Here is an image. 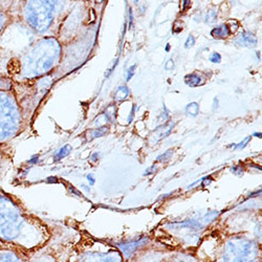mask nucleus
I'll list each match as a JSON object with an SVG mask.
<instances>
[{
    "label": "nucleus",
    "instance_id": "f257e3e1",
    "mask_svg": "<svg viewBox=\"0 0 262 262\" xmlns=\"http://www.w3.org/2000/svg\"><path fill=\"white\" fill-rule=\"evenodd\" d=\"M47 240L42 227L0 189V243L32 254L45 246Z\"/></svg>",
    "mask_w": 262,
    "mask_h": 262
},
{
    "label": "nucleus",
    "instance_id": "f03ea898",
    "mask_svg": "<svg viewBox=\"0 0 262 262\" xmlns=\"http://www.w3.org/2000/svg\"><path fill=\"white\" fill-rule=\"evenodd\" d=\"M60 56V45L54 38L38 41L21 59L20 74L24 78H35L49 73Z\"/></svg>",
    "mask_w": 262,
    "mask_h": 262
},
{
    "label": "nucleus",
    "instance_id": "7ed1b4c3",
    "mask_svg": "<svg viewBox=\"0 0 262 262\" xmlns=\"http://www.w3.org/2000/svg\"><path fill=\"white\" fill-rule=\"evenodd\" d=\"M208 262H261L260 246L253 239L234 236L227 240L215 259Z\"/></svg>",
    "mask_w": 262,
    "mask_h": 262
},
{
    "label": "nucleus",
    "instance_id": "20e7f679",
    "mask_svg": "<svg viewBox=\"0 0 262 262\" xmlns=\"http://www.w3.org/2000/svg\"><path fill=\"white\" fill-rule=\"evenodd\" d=\"M21 117L15 99L0 91V143L13 138L19 130Z\"/></svg>",
    "mask_w": 262,
    "mask_h": 262
},
{
    "label": "nucleus",
    "instance_id": "39448f33",
    "mask_svg": "<svg viewBox=\"0 0 262 262\" xmlns=\"http://www.w3.org/2000/svg\"><path fill=\"white\" fill-rule=\"evenodd\" d=\"M57 2H28L25 7V17L28 25L41 33L49 30L57 13Z\"/></svg>",
    "mask_w": 262,
    "mask_h": 262
},
{
    "label": "nucleus",
    "instance_id": "423d86ee",
    "mask_svg": "<svg viewBox=\"0 0 262 262\" xmlns=\"http://www.w3.org/2000/svg\"><path fill=\"white\" fill-rule=\"evenodd\" d=\"M69 262H125V260L118 248L91 246L79 250Z\"/></svg>",
    "mask_w": 262,
    "mask_h": 262
},
{
    "label": "nucleus",
    "instance_id": "0eeeda50",
    "mask_svg": "<svg viewBox=\"0 0 262 262\" xmlns=\"http://www.w3.org/2000/svg\"><path fill=\"white\" fill-rule=\"evenodd\" d=\"M30 255L24 250L0 243V262H26Z\"/></svg>",
    "mask_w": 262,
    "mask_h": 262
},
{
    "label": "nucleus",
    "instance_id": "6e6552de",
    "mask_svg": "<svg viewBox=\"0 0 262 262\" xmlns=\"http://www.w3.org/2000/svg\"><path fill=\"white\" fill-rule=\"evenodd\" d=\"M26 262H60L53 254L40 250L32 253Z\"/></svg>",
    "mask_w": 262,
    "mask_h": 262
},
{
    "label": "nucleus",
    "instance_id": "1a4fd4ad",
    "mask_svg": "<svg viewBox=\"0 0 262 262\" xmlns=\"http://www.w3.org/2000/svg\"><path fill=\"white\" fill-rule=\"evenodd\" d=\"M235 42L239 47L251 48L257 45V38L252 33H243L236 39Z\"/></svg>",
    "mask_w": 262,
    "mask_h": 262
},
{
    "label": "nucleus",
    "instance_id": "9d476101",
    "mask_svg": "<svg viewBox=\"0 0 262 262\" xmlns=\"http://www.w3.org/2000/svg\"><path fill=\"white\" fill-rule=\"evenodd\" d=\"M211 34L214 38H217V39H223V38L228 37L230 35L228 25H222V26H218V27L214 28L212 30Z\"/></svg>",
    "mask_w": 262,
    "mask_h": 262
},
{
    "label": "nucleus",
    "instance_id": "9b49d317",
    "mask_svg": "<svg viewBox=\"0 0 262 262\" xmlns=\"http://www.w3.org/2000/svg\"><path fill=\"white\" fill-rule=\"evenodd\" d=\"M185 83L189 86H199L202 84V78L201 76L199 75H195V74H192V75H187L185 77Z\"/></svg>",
    "mask_w": 262,
    "mask_h": 262
},
{
    "label": "nucleus",
    "instance_id": "f8f14e48",
    "mask_svg": "<svg viewBox=\"0 0 262 262\" xmlns=\"http://www.w3.org/2000/svg\"><path fill=\"white\" fill-rule=\"evenodd\" d=\"M128 96H129V90L127 89V87L126 86H120L116 92L115 99L117 101L121 102V101H124Z\"/></svg>",
    "mask_w": 262,
    "mask_h": 262
},
{
    "label": "nucleus",
    "instance_id": "ddd939ff",
    "mask_svg": "<svg viewBox=\"0 0 262 262\" xmlns=\"http://www.w3.org/2000/svg\"><path fill=\"white\" fill-rule=\"evenodd\" d=\"M200 113V105L198 103H190L187 107H186V114L189 117H196Z\"/></svg>",
    "mask_w": 262,
    "mask_h": 262
},
{
    "label": "nucleus",
    "instance_id": "4468645a",
    "mask_svg": "<svg viewBox=\"0 0 262 262\" xmlns=\"http://www.w3.org/2000/svg\"><path fill=\"white\" fill-rule=\"evenodd\" d=\"M2 4L3 3H0V34L5 31V29L7 28V23H8L7 12L2 7Z\"/></svg>",
    "mask_w": 262,
    "mask_h": 262
},
{
    "label": "nucleus",
    "instance_id": "2eb2a0df",
    "mask_svg": "<svg viewBox=\"0 0 262 262\" xmlns=\"http://www.w3.org/2000/svg\"><path fill=\"white\" fill-rule=\"evenodd\" d=\"M71 151H72V147L70 145H67V146L62 147L59 150L58 154L56 155V160H61V159H63L65 157H68L71 154Z\"/></svg>",
    "mask_w": 262,
    "mask_h": 262
},
{
    "label": "nucleus",
    "instance_id": "dca6fc26",
    "mask_svg": "<svg viewBox=\"0 0 262 262\" xmlns=\"http://www.w3.org/2000/svg\"><path fill=\"white\" fill-rule=\"evenodd\" d=\"M108 131V128L107 127H100L99 129L95 130V131H92V139H96V138H99V137H103L106 133Z\"/></svg>",
    "mask_w": 262,
    "mask_h": 262
},
{
    "label": "nucleus",
    "instance_id": "f3484780",
    "mask_svg": "<svg viewBox=\"0 0 262 262\" xmlns=\"http://www.w3.org/2000/svg\"><path fill=\"white\" fill-rule=\"evenodd\" d=\"M172 155H173V150H172V149H169L167 152H164L163 155H161L160 157H158V158H157V161H159V162L168 161L169 159H171Z\"/></svg>",
    "mask_w": 262,
    "mask_h": 262
},
{
    "label": "nucleus",
    "instance_id": "a211bd4d",
    "mask_svg": "<svg viewBox=\"0 0 262 262\" xmlns=\"http://www.w3.org/2000/svg\"><path fill=\"white\" fill-rule=\"evenodd\" d=\"M212 63H215V64H218L222 62V56L218 54V53H213L209 59Z\"/></svg>",
    "mask_w": 262,
    "mask_h": 262
},
{
    "label": "nucleus",
    "instance_id": "6ab92c4d",
    "mask_svg": "<svg viewBox=\"0 0 262 262\" xmlns=\"http://www.w3.org/2000/svg\"><path fill=\"white\" fill-rule=\"evenodd\" d=\"M216 19V12L215 11H210L208 14H207V18H206V21L208 24H213L214 21Z\"/></svg>",
    "mask_w": 262,
    "mask_h": 262
},
{
    "label": "nucleus",
    "instance_id": "aec40b11",
    "mask_svg": "<svg viewBox=\"0 0 262 262\" xmlns=\"http://www.w3.org/2000/svg\"><path fill=\"white\" fill-rule=\"evenodd\" d=\"M251 140V138L250 137H248V138H246L242 143H239L238 145H234V148H235V150H240V149H244L247 145H248V143H249V141Z\"/></svg>",
    "mask_w": 262,
    "mask_h": 262
},
{
    "label": "nucleus",
    "instance_id": "412c9836",
    "mask_svg": "<svg viewBox=\"0 0 262 262\" xmlns=\"http://www.w3.org/2000/svg\"><path fill=\"white\" fill-rule=\"evenodd\" d=\"M194 45H195V39H194L193 36L190 35V36L188 37L186 43H185V48H186V49H190V48H192Z\"/></svg>",
    "mask_w": 262,
    "mask_h": 262
},
{
    "label": "nucleus",
    "instance_id": "4be33fe9",
    "mask_svg": "<svg viewBox=\"0 0 262 262\" xmlns=\"http://www.w3.org/2000/svg\"><path fill=\"white\" fill-rule=\"evenodd\" d=\"M136 69H137V65H133V67H131V68L128 70V72H127V78H126L127 81H130V79L134 77Z\"/></svg>",
    "mask_w": 262,
    "mask_h": 262
},
{
    "label": "nucleus",
    "instance_id": "5701e85b",
    "mask_svg": "<svg viewBox=\"0 0 262 262\" xmlns=\"http://www.w3.org/2000/svg\"><path fill=\"white\" fill-rule=\"evenodd\" d=\"M160 262H186V261L183 259H174V257H172L170 259H163Z\"/></svg>",
    "mask_w": 262,
    "mask_h": 262
},
{
    "label": "nucleus",
    "instance_id": "b1692460",
    "mask_svg": "<svg viewBox=\"0 0 262 262\" xmlns=\"http://www.w3.org/2000/svg\"><path fill=\"white\" fill-rule=\"evenodd\" d=\"M173 67H174V62H173V60H172V59H170V60L166 63V67H165V69H166L167 71H170V70H172V69H173Z\"/></svg>",
    "mask_w": 262,
    "mask_h": 262
},
{
    "label": "nucleus",
    "instance_id": "393cba45",
    "mask_svg": "<svg viewBox=\"0 0 262 262\" xmlns=\"http://www.w3.org/2000/svg\"><path fill=\"white\" fill-rule=\"evenodd\" d=\"M156 170H157V167L156 166H152V167H150L149 169H147L146 170V172H145V176H150V174H152L154 172H156Z\"/></svg>",
    "mask_w": 262,
    "mask_h": 262
},
{
    "label": "nucleus",
    "instance_id": "a878e982",
    "mask_svg": "<svg viewBox=\"0 0 262 262\" xmlns=\"http://www.w3.org/2000/svg\"><path fill=\"white\" fill-rule=\"evenodd\" d=\"M134 116H135V106L133 108V111H131V114L129 116V120H128V123H131V121L134 120Z\"/></svg>",
    "mask_w": 262,
    "mask_h": 262
},
{
    "label": "nucleus",
    "instance_id": "bb28decb",
    "mask_svg": "<svg viewBox=\"0 0 262 262\" xmlns=\"http://www.w3.org/2000/svg\"><path fill=\"white\" fill-rule=\"evenodd\" d=\"M91 160H92L93 162H97V161L99 160V154H98V152H96V154H94V155L91 157Z\"/></svg>",
    "mask_w": 262,
    "mask_h": 262
},
{
    "label": "nucleus",
    "instance_id": "cd10ccee",
    "mask_svg": "<svg viewBox=\"0 0 262 262\" xmlns=\"http://www.w3.org/2000/svg\"><path fill=\"white\" fill-rule=\"evenodd\" d=\"M87 180H89L90 181V183H91V185H94L95 184V179L93 178V176H91V174H90V176H87Z\"/></svg>",
    "mask_w": 262,
    "mask_h": 262
},
{
    "label": "nucleus",
    "instance_id": "c85d7f7f",
    "mask_svg": "<svg viewBox=\"0 0 262 262\" xmlns=\"http://www.w3.org/2000/svg\"><path fill=\"white\" fill-rule=\"evenodd\" d=\"M184 10H188L189 6H191V2H184Z\"/></svg>",
    "mask_w": 262,
    "mask_h": 262
},
{
    "label": "nucleus",
    "instance_id": "c756f323",
    "mask_svg": "<svg viewBox=\"0 0 262 262\" xmlns=\"http://www.w3.org/2000/svg\"><path fill=\"white\" fill-rule=\"evenodd\" d=\"M169 51H170V45L168 43L167 47H166V52H169Z\"/></svg>",
    "mask_w": 262,
    "mask_h": 262
},
{
    "label": "nucleus",
    "instance_id": "7c9ffc66",
    "mask_svg": "<svg viewBox=\"0 0 262 262\" xmlns=\"http://www.w3.org/2000/svg\"><path fill=\"white\" fill-rule=\"evenodd\" d=\"M254 136H255V137H259V138H261V135H260V134H255Z\"/></svg>",
    "mask_w": 262,
    "mask_h": 262
}]
</instances>
